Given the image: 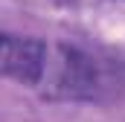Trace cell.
Segmentation results:
<instances>
[{
    "mask_svg": "<svg viewBox=\"0 0 125 122\" xmlns=\"http://www.w3.org/2000/svg\"><path fill=\"white\" fill-rule=\"evenodd\" d=\"M102 70L93 58L73 47H47V61L38 87L52 99H93L99 96Z\"/></svg>",
    "mask_w": 125,
    "mask_h": 122,
    "instance_id": "6da1fadb",
    "label": "cell"
},
{
    "mask_svg": "<svg viewBox=\"0 0 125 122\" xmlns=\"http://www.w3.org/2000/svg\"><path fill=\"white\" fill-rule=\"evenodd\" d=\"M47 47L38 38H21V35H3V73L26 87H38Z\"/></svg>",
    "mask_w": 125,
    "mask_h": 122,
    "instance_id": "7a4b0ae2",
    "label": "cell"
}]
</instances>
